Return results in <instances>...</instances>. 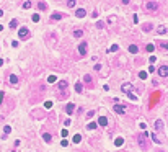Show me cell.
Returning <instances> with one entry per match:
<instances>
[{"instance_id": "6da1fadb", "label": "cell", "mask_w": 168, "mask_h": 152, "mask_svg": "<svg viewBox=\"0 0 168 152\" xmlns=\"http://www.w3.org/2000/svg\"><path fill=\"white\" fill-rule=\"evenodd\" d=\"M144 8H145V12L152 13V12H157L158 3H157L155 0H144Z\"/></svg>"}, {"instance_id": "7a4b0ae2", "label": "cell", "mask_w": 168, "mask_h": 152, "mask_svg": "<svg viewBox=\"0 0 168 152\" xmlns=\"http://www.w3.org/2000/svg\"><path fill=\"white\" fill-rule=\"evenodd\" d=\"M30 38V30L26 28V26H21L20 30H18V39H21V41H25V39Z\"/></svg>"}, {"instance_id": "3957f363", "label": "cell", "mask_w": 168, "mask_h": 152, "mask_svg": "<svg viewBox=\"0 0 168 152\" xmlns=\"http://www.w3.org/2000/svg\"><path fill=\"white\" fill-rule=\"evenodd\" d=\"M64 18H65L64 13H57V12H56V13L51 15V21H59V20H64Z\"/></svg>"}, {"instance_id": "277c9868", "label": "cell", "mask_w": 168, "mask_h": 152, "mask_svg": "<svg viewBox=\"0 0 168 152\" xmlns=\"http://www.w3.org/2000/svg\"><path fill=\"white\" fill-rule=\"evenodd\" d=\"M158 75L160 77H168V66H160V67H158Z\"/></svg>"}, {"instance_id": "5b68a950", "label": "cell", "mask_w": 168, "mask_h": 152, "mask_svg": "<svg viewBox=\"0 0 168 152\" xmlns=\"http://www.w3.org/2000/svg\"><path fill=\"white\" fill-rule=\"evenodd\" d=\"M78 52H80V56H85V54H87V43H80Z\"/></svg>"}, {"instance_id": "8992f818", "label": "cell", "mask_w": 168, "mask_h": 152, "mask_svg": "<svg viewBox=\"0 0 168 152\" xmlns=\"http://www.w3.org/2000/svg\"><path fill=\"white\" fill-rule=\"evenodd\" d=\"M114 111H116V113L124 114V113H126V106H122V105H118V103H116V105H114Z\"/></svg>"}, {"instance_id": "52a82bcc", "label": "cell", "mask_w": 168, "mask_h": 152, "mask_svg": "<svg viewBox=\"0 0 168 152\" xmlns=\"http://www.w3.org/2000/svg\"><path fill=\"white\" fill-rule=\"evenodd\" d=\"M121 88H122V92H124V93H131V90H132L134 87H132L131 83H124V85H122Z\"/></svg>"}, {"instance_id": "ba28073f", "label": "cell", "mask_w": 168, "mask_h": 152, "mask_svg": "<svg viewBox=\"0 0 168 152\" xmlns=\"http://www.w3.org/2000/svg\"><path fill=\"white\" fill-rule=\"evenodd\" d=\"M73 111H75V105H73V103H69L67 108H65V113H67V114H73Z\"/></svg>"}, {"instance_id": "9c48e42d", "label": "cell", "mask_w": 168, "mask_h": 152, "mask_svg": "<svg viewBox=\"0 0 168 152\" xmlns=\"http://www.w3.org/2000/svg\"><path fill=\"white\" fill-rule=\"evenodd\" d=\"M16 82H18V77L15 75V74H10V75H8V83H10V85H11V83L15 85Z\"/></svg>"}, {"instance_id": "30bf717a", "label": "cell", "mask_w": 168, "mask_h": 152, "mask_svg": "<svg viewBox=\"0 0 168 152\" xmlns=\"http://www.w3.org/2000/svg\"><path fill=\"white\" fill-rule=\"evenodd\" d=\"M75 15H77V18H83V16L87 15V12H85L83 8H78V10L75 12Z\"/></svg>"}, {"instance_id": "8fae6325", "label": "cell", "mask_w": 168, "mask_h": 152, "mask_svg": "<svg viewBox=\"0 0 168 152\" xmlns=\"http://www.w3.org/2000/svg\"><path fill=\"white\" fill-rule=\"evenodd\" d=\"M142 30H144V31H152V30H153V25H152V23H144V25H142Z\"/></svg>"}, {"instance_id": "7c38bea8", "label": "cell", "mask_w": 168, "mask_h": 152, "mask_svg": "<svg viewBox=\"0 0 168 152\" xmlns=\"http://www.w3.org/2000/svg\"><path fill=\"white\" fill-rule=\"evenodd\" d=\"M155 129H157V131H162V129H163V123H162L160 119L155 121Z\"/></svg>"}, {"instance_id": "4fadbf2b", "label": "cell", "mask_w": 168, "mask_h": 152, "mask_svg": "<svg viewBox=\"0 0 168 152\" xmlns=\"http://www.w3.org/2000/svg\"><path fill=\"white\" fill-rule=\"evenodd\" d=\"M65 88H67V82L65 80H61L59 82V90H64L65 92Z\"/></svg>"}, {"instance_id": "5bb4252c", "label": "cell", "mask_w": 168, "mask_h": 152, "mask_svg": "<svg viewBox=\"0 0 168 152\" xmlns=\"http://www.w3.org/2000/svg\"><path fill=\"white\" fill-rule=\"evenodd\" d=\"M167 31H168L167 26H158V28H157V33H158V35H165Z\"/></svg>"}, {"instance_id": "9a60e30c", "label": "cell", "mask_w": 168, "mask_h": 152, "mask_svg": "<svg viewBox=\"0 0 168 152\" xmlns=\"http://www.w3.org/2000/svg\"><path fill=\"white\" fill-rule=\"evenodd\" d=\"M98 124H101V126H106V124H108V119H106L104 116H100V119H98Z\"/></svg>"}, {"instance_id": "2e32d148", "label": "cell", "mask_w": 168, "mask_h": 152, "mask_svg": "<svg viewBox=\"0 0 168 152\" xmlns=\"http://www.w3.org/2000/svg\"><path fill=\"white\" fill-rule=\"evenodd\" d=\"M16 26H18V20H11L10 21V30H15Z\"/></svg>"}, {"instance_id": "e0dca14e", "label": "cell", "mask_w": 168, "mask_h": 152, "mask_svg": "<svg viewBox=\"0 0 168 152\" xmlns=\"http://www.w3.org/2000/svg\"><path fill=\"white\" fill-rule=\"evenodd\" d=\"M73 36H75V38H82V36H83V31H82V30H75V31H73Z\"/></svg>"}, {"instance_id": "ac0fdd59", "label": "cell", "mask_w": 168, "mask_h": 152, "mask_svg": "<svg viewBox=\"0 0 168 152\" xmlns=\"http://www.w3.org/2000/svg\"><path fill=\"white\" fill-rule=\"evenodd\" d=\"M82 90H83V85H82L80 82H77V83H75V92H78V93H80Z\"/></svg>"}, {"instance_id": "d6986e66", "label": "cell", "mask_w": 168, "mask_h": 152, "mask_svg": "<svg viewBox=\"0 0 168 152\" xmlns=\"http://www.w3.org/2000/svg\"><path fill=\"white\" fill-rule=\"evenodd\" d=\"M42 139H44L46 142H51V141H52V137H51V134H47V133H44V134H42Z\"/></svg>"}, {"instance_id": "ffe728a7", "label": "cell", "mask_w": 168, "mask_h": 152, "mask_svg": "<svg viewBox=\"0 0 168 152\" xmlns=\"http://www.w3.org/2000/svg\"><path fill=\"white\" fill-rule=\"evenodd\" d=\"M129 51H131V52H132V54H135V52H137V51H139V47H137V46H135V44H131V46H129Z\"/></svg>"}, {"instance_id": "44dd1931", "label": "cell", "mask_w": 168, "mask_h": 152, "mask_svg": "<svg viewBox=\"0 0 168 152\" xmlns=\"http://www.w3.org/2000/svg\"><path fill=\"white\" fill-rule=\"evenodd\" d=\"M38 8H39V10H47V5H46L44 2H39V3H38Z\"/></svg>"}, {"instance_id": "7402d4cb", "label": "cell", "mask_w": 168, "mask_h": 152, "mask_svg": "<svg viewBox=\"0 0 168 152\" xmlns=\"http://www.w3.org/2000/svg\"><path fill=\"white\" fill-rule=\"evenodd\" d=\"M72 141H73V142H75V144H78V142H80V141H82V136H80V134H75V136H73V139H72Z\"/></svg>"}, {"instance_id": "603a6c76", "label": "cell", "mask_w": 168, "mask_h": 152, "mask_svg": "<svg viewBox=\"0 0 168 152\" xmlns=\"http://www.w3.org/2000/svg\"><path fill=\"white\" fill-rule=\"evenodd\" d=\"M96 126H98V124H96V123H88V126H87V129H88V131H90V129H95V128H96Z\"/></svg>"}, {"instance_id": "cb8c5ba5", "label": "cell", "mask_w": 168, "mask_h": 152, "mask_svg": "<svg viewBox=\"0 0 168 152\" xmlns=\"http://www.w3.org/2000/svg\"><path fill=\"white\" fill-rule=\"evenodd\" d=\"M75 3H77V0H69V2H67V5L70 7V8H73V7H75Z\"/></svg>"}, {"instance_id": "d4e9b609", "label": "cell", "mask_w": 168, "mask_h": 152, "mask_svg": "<svg viewBox=\"0 0 168 152\" xmlns=\"http://www.w3.org/2000/svg\"><path fill=\"white\" fill-rule=\"evenodd\" d=\"M31 20H33V21H36V23H38V21H39L41 18H39V15H38V13H34L33 16H31Z\"/></svg>"}, {"instance_id": "484cf974", "label": "cell", "mask_w": 168, "mask_h": 152, "mask_svg": "<svg viewBox=\"0 0 168 152\" xmlns=\"http://www.w3.org/2000/svg\"><path fill=\"white\" fill-rule=\"evenodd\" d=\"M153 49H155L153 44H147V51H149V52H153Z\"/></svg>"}, {"instance_id": "4316f807", "label": "cell", "mask_w": 168, "mask_h": 152, "mask_svg": "<svg viewBox=\"0 0 168 152\" xmlns=\"http://www.w3.org/2000/svg\"><path fill=\"white\" fill-rule=\"evenodd\" d=\"M122 142H124L122 137H118V139H116V146H122Z\"/></svg>"}, {"instance_id": "83f0119b", "label": "cell", "mask_w": 168, "mask_h": 152, "mask_svg": "<svg viewBox=\"0 0 168 152\" xmlns=\"http://www.w3.org/2000/svg\"><path fill=\"white\" fill-rule=\"evenodd\" d=\"M30 7H31V2H30V0L23 3V8H25V10H26V8H30Z\"/></svg>"}, {"instance_id": "f1b7e54d", "label": "cell", "mask_w": 168, "mask_h": 152, "mask_svg": "<svg viewBox=\"0 0 168 152\" xmlns=\"http://www.w3.org/2000/svg\"><path fill=\"white\" fill-rule=\"evenodd\" d=\"M114 51H118V44H113V46L109 47V52H114Z\"/></svg>"}, {"instance_id": "f546056e", "label": "cell", "mask_w": 168, "mask_h": 152, "mask_svg": "<svg viewBox=\"0 0 168 152\" xmlns=\"http://www.w3.org/2000/svg\"><path fill=\"white\" fill-rule=\"evenodd\" d=\"M85 82H87L88 85H92V77H90V75H85Z\"/></svg>"}, {"instance_id": "4dcf8cb0", "label": "cell", "mask_w": 168, "mask_h": 152, "mask_svg": "<svg viewBox=\"0 0 168 152\" xmlns=\"http://www.w3.org/2000/svg\"><path fill=\"white\" fill-rule=\"evenodd\" d=\"M47 82L51 83V82H56V75H49L47 77Z\"/></svg>"}, {"instance_id": "1f68e13d", "label": "cell", "mask_w": 168, "mask_h": 152, "mask_svg": "<svg viewBox=\"0 0 168 152\" xmlns=\"http://www.w3.org/2000/svg\"><path fill=\"white\" fill-rule=\"evenodd\" d=\"M139 77H140V78L144 80V78H147V74H145V72L142 70V72H139Z\"/></svg>"}, {"instance_id": "d6a6232c", "label": "cell", "mask_w": 168, "mask_h": 152, "mask_svg": "<svg viewBox=\"0 0 168 152\" xmlns=\"http://www.w3.org/2000/svg\"><path fill=\"white\" fill-rule=\"evenodd\" d=\"M3 131H5V134H10V133H11V128H10V126H5Z\"/></svg>"}, {"instance_id": "836d02e7", "label": "cell", "mask_w": 168, "mask_h": 152, "mask_svg": "<svg viewBox=\"0 0 168 152\" xmlns=\"http://www.w3.org/2000/svg\"><path fill=\"white\" fill-rule=\"evenodd\" d=\"M152 139H153V141H155V142H157V144H158V142H160V139H157V136H155V133H153V134H152Z\"/></svg>"}, {"instance_id": "e575fe53", "label": "cell", "mask_w": 168, "mask_h": 152, "mask_svg": "<svg viewBox=\"0 0 168 152\" xmlns=\"http://www.w3.org/2000/svg\"><path fill=\"white\" fill-rule=\"evenodd\" d=\"M61 134H62V137H67V134H69L67 129H62V133H61Z\"/></svg>"}, {"instance_id": "d590c367", "label": "cell", "mask_w": 168, "mask_h": 152, "mask_svg": "<svg viewBox=\"0 0 168 152\" xmlns=\"http://www.w3.org/2000/svg\"><path fill=\"white\" fill-rule=\"evenodd\" d=\"M127 95H129V98H131V100H134V101L137 100V97H135V95H132V93H127Z\"/></svg>"}, {"instance_id": "8d00e7d4", "label": "cell", "mask_w": 168, "mask_h": 152, "mask_svg": "<svg viewBox=\"0 0 168 152\" xmlns=\"http://www.w3.org/2000/svg\"><path fill=\"white\" fill-rule=\"evenodd\" d=\"M44 106H46V108H51V106H52V101H46V105H44Z\"/></svg>"}, {"instance_id": "74e56055", "label": "cell", "mask_w": 168, "mask_h": 152, "mask_svg": "<svg viewBox=\"0 0 168 152\" xmlns=\"http://www.w3.org/2000/svg\"><path fill=\"white\" fill-rule=\"evenodd\" d=\"M132 20H134V23H139V16H137V15H134V16H132Z\"/></svg>"}, {"instance_id": "f35d334b", "label": "cell", "mask_w": 168, "mask_h": 152, "mask_svg": "<svg viewBox=\"0 0 168 152\" xmlns=\"http://www.w3.org/2000/svg\"><path fill=\"white\" fill-rule=\"evenodd\" d=\"M3 97H5V93H3V92H0V103L3 101Z\"/></svg>"}, {"instance_id": "ab89813d", "label": "cell", "mask_w": 168, "mask_h": 152, "mask_svg": "<svg viewBox=\"0 0 168 152\" xmlns=\"http://www.w3.org/2000/svg\"><path fill=\"white\" fill-rule=\"evenodd\" d=\"M121 2H122L124 5H127V3H129V0H121Z\"/></svg>"}, {"instance_id": "60d3db41", "label": "cell", "mask_w": 168, "mask_h": 152, "mask_svg": "<svg viewBox=\"0 0 168 152\" xmlns=\"http://www.w3.org/2000/svg\"><path fill=\"white\" fill-rule=\"evenodd\" d=\"M2 64H3V61H2V59H0V66H2Z\"/></svg>"}, {"instance_id": "b9f144b4", "label": "cell", "mask_w": 168, "mask_h": 152, "mask_svg": "<svg viewBox=\"0 0 168 152\" xmlns=\"http://www.w3.org/2000/svg\"><path fill=\"white\" fill-rule=\"evenodd\" d=\"M2 30H3V26H2V25H0V31H2Z\"/></svg>"}, {"instance_id": "7bdbcfd3", "label": "cell", "mask_w": 168, "mask_h": 152, "mask_svg": "<svg viewBox=\"0 0 168 152\" xmlns=\"http://www.w3.org/2000/svg\"><path fill=\"white\" fill-rule=\"evenodd\" d=\"M2 15H3V12H2V10H0V16H2Z\"/></svg>"}, {"instance_id": "ee69618b", "label": "cell", "mask_w": 168, "mask_h": 152, "mask_svg": "<svg viewBox=\"0 0 168 152\" xmlns=\"http://www.w3.org/2000/svg\"><path fill=\"white\" fill-rule=\"evenodd\" d=\"M167 49H168V44H167Z\"/></svg>"}, {"instance_id": "f6af8a7d", "label": "cell", "mask_w": 168, "mask_h": 152, "mask_svg": "<svg viewBox=\"0 0 168 152\" xmlns=\"http://www.w3.org/2000/svg\"><path fill=\"white\" fill-rule=\"evenodd\" d=\"M11 152H15V151H11Z\"/></svg>"}, {"instance_id": "bcb514c9", "label": "cell", "mask_w": 168, "mask_h": 152, "mask_svg": "<svg viewBox=\"0 0 168 152\" xmlns=\"http://www.w3.org/2000/svg\"><path fill=\"white\" fill-rule=\"evenodd\" d=\"M160 152H163V151H160Z\"/></svg>"}]
</instances>
